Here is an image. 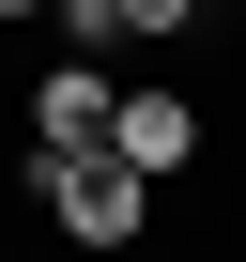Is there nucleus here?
Instances as JSON below:
<instances>
[{
    "label": "nucleus",
    "instance_id": "3",
    "mask_svg": "<svg viewBox=\"0 0 246 262\" xmlns=\"http://www.w3.org/2000/svg\"><path fill=\"white\" fill-rule=\"evenodd\" d=\"M108 93H123V77L62 47V62H46L31 93H16V108H31V155H108Z\"/></svg>",
    "mask_w": 246,
    "mask_h": 262
},
{
    "label": "nucleus",
    "instance_id": "1",
    "mask_svg": "<svg viewBox=\"0 0 246 262\" xmlns=\"http://www.w3.org/2000/svg\"><path fill=\"white\" fill-rule=\"evenodd\" d=\"M16 185L62 216V247H92V262H123L154 231V170H123V155H16Z\"/></svg>",
    "mask_w": 246,
    "mask_h": 262
},
{
    "label": "nucleus",
    "instance_id": "4",
    "mask_svg": "<svg viewBox=\"0 0 246 262\" xmlns=\"http://www.w3.org/2000/svg\"><path fill=\"white\" fill-rule=\"evenodd\" d=\"M200 31V0H123V47H185Z\"/></svg>",
    "mask_w": 246,
    "mask_h": 262
},
{
    "label": "nucleus",
    "instance_id": "2",
    "mask_svg": "<svg viewBox=\"0 0 246 262\" xmlns=\"http://www.w3.org/2000/svg\"><path fill=\"white\" fill-rule=\"evenodd\" d=\"M108 155L169 185V170H200V155H215V123H200V93H169V77H139V93H108Z\"/></svg>",
    "mask_w": 246,
    "mask_h": 262
},
{
    "label": "nucleus",
    "instance_id": "5",
    "mask_svg": "<svg viewBox=\"0 0 246 262\" xmlns=\"http://www.w3.org/2000/svg\"><path fill=\"white\" fill-rule=\"evenodd\" d=\"M0 16H46V0H0Z\"/></svg>",
    "mask_w": 246,
    "mask_h": 262
}]
</instances>
